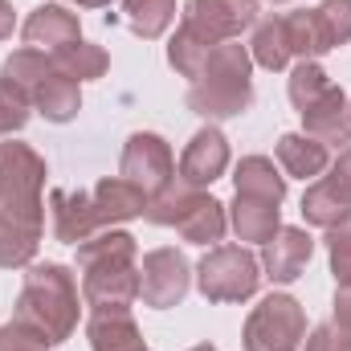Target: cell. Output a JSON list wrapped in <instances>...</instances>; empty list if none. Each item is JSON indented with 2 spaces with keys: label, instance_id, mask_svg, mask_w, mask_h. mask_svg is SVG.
Here are the masks:
<instances>
[{
  "label": "cell",
  "instance_id": "cell-12",
  "mask_svg": "<svg viewBox=\"0 0 351 351\" xmlns=\"http://www.w3.org/2000/svg\"><path fill=\"white\" fill-rule=\"evenodd\" d=\"M188 286H192V265L180 250H152L143 254V265H139V298L156 311H168V306H180L188 298Z\"/></svg>",
  "mask_w": 351,
  "mask_h": 351
},
{
  "label": "cell",
  "instance_id": "cell-20",
  "mask_svg": "<svg viewBox=\"0 0 351 351\" xmlns=\"http://www.w3.org/2000/svg\"><path fill=\"white\" fill-rule=\"evenodd\" d=\"M278 164L286 176H298V180H315L331 168V147L311 139L306 131H286L278 139Z\"/></svg>",
  "mask_w": 351,
  "mask_h": 351
},
{
  "label": "cell",
  "instance_id": "cell-17",
  "mask_svg": "<svg viewBox=\"0 0 351 351\" xmlns=\"http://www.w3.org/2000/svg\"><path fill=\"white\" fill-rule=\"evenodd\" d=\"M90 351H147L131 311H90L86 319Z\"/></svg>",
  "mask_w": 351,
  "mask_h": 351
},
{
  "label": "cell",
  "instance_id": "cell-11",
  "mask_svg": "<svg viewBox=\"0 0 351 351\" xmlns=\"http://www.w3.org/2000/svg\"><path fill=\"white\" fill-rule=\"evenodd\" d=\"M119 176L127 184H135L147 200L164 196L176 184V156L168 147L164 135L156 131H135L123 147V160H119Z\"/></svg>",
  "mask_w": 351,
  "mask_h": 351
},
{
  "label": "cell",
  "instance_id": "cell-27",
  "mask_svg": "<svg viewBox=\"0 0 351 351\" xmlns=\"http://www.w3.org/2000/svg\"><path fill=\"white\" fill-rule=\"evenodd\" d=\"M331 86V78H327V70L319 66V62H298L294 70H290V102H294V110H306L323 90Z\"/></svg>",
  "mask_w": 351,
  "mask_h": 351
},
{
  "label": "cell",
  "instance_id": "cell-5",
  "mask_svg": "<svg viewBox=\"0 0 351 351\" xmlns=\"http://www.w3.org/2000/svg\"><path fill=\"white\" fill-rule=\"evenodd\" d=\"M254 106V58L245 45H217L208 53V62L200 66V74L188 86V110L221 123V119H237Z\"/></svg>",
  "mask_w": 351,
  "mask_h": 351
},
{
  "label": "cell",
  "instance_id": "cell-13",
  "mask_svg": "<svg viewBox=\"0 0 351 351\" xmlns=\"http://www.w3.org/2000/svg\"><path fill=\"white\" fill-rule=\"evenodd\" d=\"M225 168H229V139L208 123L188 139V147L180 156V168H176V180L188 184V188H208L213 180L225 176Z\"/></svg>",
  "mask_w": 351,
  "mask_h": 351
},
{
  "label": "cell",
  "instance_id": "cell-21",
  "mask_svg": "<svg viewBox=\"0 0 351 351\" xmlns=\"http://www.w3.org/2000/svg\"><path fill=\"white\" fill-rule=\"evenodd\" d=\"M233 188L245 192V196H262V200H274L282 204L286 200V176L274 168L269 156H245L237 168H233Z\"/></svg>",
  "mask_w": 351,
  "mask_h": 351
},
{
  "label": "cell",
  "instance_id": "cell-35",
  "mask_svg": "<svg viewBox=\"0 0 351 351\" xmlns=\"http://www.w3.org/2000/svg\"><path fill=\"white\" fill-rule=\"evenodd\" d=\"M12 25H16V12H12V4H8V0H0V41H4V37H12Z\"/></svg>",
  "mask_w": 351,
  "mask_h": 351
},
{
  "label": "cell",
  "instance_id": "cell-33",
  "mask_svg": "<svg viewBox=\"0 0 351 351\" xmlns=\"http://www.w3.org/2000/svg\"><path fill=\"white\" fill-rule=\"evenodd\" d=\"M331 319H335L339 327H348V331H351V282H348V286H335V302H331Z\"/></svg>",
  "mask_w": 351,
  "mask_h": 351
},
{
  "label": "cell",
  "instance_id": "cell-37",
  "mask_svg": "<svg viewBox=\"0 0 351 351\" xmlns=\"http://www.w3.org/2000/svg\"><path fill=\"white\" fill-rule=\"evenodd\" d=\"M188 351H217L213 343H196V348H188Z\"/></svg>",
  "mask_w": 351,
  "mask_h": 351
},
{
  "label": "cell",
  "instance_id": "cell-2",
  "mask_svg": "<svg viewBox=\"0 0 351 351\" xmlns=\"http://www.w3.org/2000/svg\"><path fill=\"white\" fill-rule=\"evenodd\" d=\"M139 245L123 229H102L78 245L82 302L90 311H131L139 298Z\"/></svg>",
  "mask_w": 351,
  "mask_h": 351
},
{
  "label": "cell",
  "instance_id": "cell-26",
  "mask_svg": "<svg viewBox=\"0 0 351 351\" xmlns=\"http://www.w3.org/2000/svg\"><path fill=\"white\" fill-rule=\"evenodd\" d=\"M315 21H319V33L327 41V49H339L351 41V0H323L315 4Z\"/></svg>",
  "mask_w": 351,
  "mask_h": 351
},
{
  "label": "cell",
  "instance_id": "cell-6",
  "mask_svg": "<svg viewBox=\"0 0 351 351\" xmlns=\"http://www.w3.org/2000/svg\"><path fill=\"white\" fill-rule=\"evenodd\" d=\"M45 160L16 139L0 143V217L8 229H16L21 237L41 245V225H45V208H41V188H45Z\"/></svg>",
  "mask_w": 351,
  "mask_h": 351
},
{
  "label": "cell",
  "instance_id": "cell-34",
  "mask_svg": "<svg viewBox=\"0 0 351 351\" xmlns=\"http://www.w3.org/2000/svg\"><path fill=\"white\" fill-rule=\"evenodd\" d=\"M331 176H335V180H339V184L351 192V147H343V152H339V160H335Z\"/></svg>",
  "mask_w": 351,
  "mask_h": 351
},
{
  "label": "cell",
  "instance_id": "cell-32",
  "mask_svg": "<svg viewBox=\"0 0 351 351\" xmlns=\"http://www.w3.org/2000/svg\"><path fill=\"white\" fill-rule=\"evenodd\" d=\"M0 351H49V343H45L37 331H29L25 323L8 319V323L0 327Z\"/></svg>",
  "mask_w": 351,
  "mask_h": 351
},
{
  "label": "cell",
  "instance_id": "cell-38",
  "mask_svg": "<svg viewBox=\"0 0 351 351\" xmlns=\"http://www.w3.org/2000/svg\"><path fill=\"white\" fill-rule=\"evenodd\" d=\"M274 4H282V0H274Z\"/></svg>",
  "mask_w": 351,
  "mask_h": 351
},
{
  "label": "cell",
  "instance_id": "cell-18",
  "mask_svg": "<svg viewBox=\"0 0 351 351\" xmlns=\"http://www.w3.org/2000/svg\"><path fill=\"white\" fill-rule=\"evenodd\" d=\"M229 225H233L237 241H262L265 245V241L282 229V208H278L274 200L237 192L233 204H229Z\"/></svg>",
  "mask_w": 351,
  "mask_h": 351
},
{
  "label": "cell",
  "instance_id": "cell-4",
  "mask_svg": "<svg viewBox=\"0 0 351 351\" xmlns=\"http://www.w3.org/2000/svg\"><path fill=\"white\" fill-rule=\"evenodd\" d=\"M78 311H82V302H78V282H74L70 265L62 262L29 265L21 298H16V311H12L16 323H25L49 348H58V343H66L78 331Z\"/></svg>",
  "mask_w": 351,
  "mask_h": 351
},
{
  "label": "cell",
  "instance_id": "cell-24",
  "mask_svg": "<svg viewBox=\"0 0 351 351\" xmlns=\"http://www.w3.org/2000/svg\"><path fill=\"white\" fill-rule=\"evenodd\" d=\"M250 58L262 66V70H286L290 66V45H286V25L282 16H262L254 25V45H250Z\"/></svg>",
  "mask_w": 351,
  "mask_h": 351
},
{
  "label": "cell",
  "instance_id": "cell-7",
  "mask_svg": "<svg viewBox=\"0 0 351 351\" xmlns=\"http://www.w3.org/2000/svg\"><path fill=\"white\" fill-rule=\"evenodd\" d=\"M0 78H8L12 86L33 102V110H41L49 123H70L82 110V90H78L82 82H74L70 74H62L58 62L49 53H41V49H29V45L12 49L4 58Z\"/></svg>",
  "mask_w": 351,
  "mask_h": 351
},
{
  "label": "cell",
  "instance_id": "cell-14",
  "mask_svg": "<svg viewBox=\"0 0 351 351\" xmlns=\"http://www.w3.org/2000/svg\"><path fill=\"white\" fill-rule=\"evenodd\" d=\"M315 254V237L306 229H294V225H282L269 241L262 245V269L269 282L286 286L294 278H302V269Z\"/></svg>",
  "mask_w": 351,
  "mask_h": 351
},
{
  "label": "cell",
  "instance_id": "cell-31",
  "mask_svg": "<svg viewBox=\"0 0 351 351\" xmlns=\"http://www.w3.org/2000/svg\"><path fill=\"white\" fill-rule=\"evenodd\" d=\"M302 351H351V331L339 327L335 319H331V323H319V327L311 331V339L302 343Z\"/></svg>",
  "mask_w": 351,
  "mask_h": 351
},
{
  "label": "cell",
  "instance_id": "cell-28",
  "mask_svg": "<svg viewBox=\"0 0 351 351\" xmlns=\"http://www.w3.org/2000/svg\"><path fill=\"white\" fill-rule=\"evenodd\" d=\"M29 110H33V102L8 78H0V135H16L29 123Z\"/></svg>",
  "mask_w": 351,
  "mask_h": 351
},
{
  "label": "cell",
  "instance_id": "cell-23",
  "mask_svg": "<svg viewBox=\"0 0 351 351\" xmlns=\"http://www.w3.org/2000/svg\"><path fill=\"white\" fill-rule=\"evenodd\" d=\"M123 21L131 25L135 37L156 41L176 21V0H123Z\"/></svg>",
  "mask_w": 351,
  "mask_h": 351
},
{
  "label": "cell",
  "instance_id": "cell-19",
  "mask_svg": "<svg viewBox=\"0 0 351 351\" xmlns=\"http://www.w3.org/2000/svg\"><path fill=\"white\" fill-rule=\"evenodd\" d=\"M298 213H302V221L315 225V229H335L339 221L351 217V192L335 180V176H323V180H315V184L306 188Z\"/></svg>",
  "mask_w": 351,
  "mask_h": 351
},
{
  "label": "cell",
  "instance_id": "cell-16",
  "mask_svg": "<svg viewBox=\"0 0 351 351\" xmlns=\"http://www.w3.org/2000/svg\"><path fill=\"white\" fill-rule=\"evenodd\" d=\"M302 114V127H306V135L311 139H319V143H351V98L343 94V86H331L323 90L306 110H298Z\"/></svg>",
  "mask_w": 351,
  "mask_h": 351
},
{
  "label": "cell",
  "instance_id": "cell-3",
  "mask_svg": "<svg viewBox=\"0 0 351 351\" xmlns=\"http://www.w3.org/2000/svg\"><path fill=\"white\" fill-rule=\"evenodd\" d=\"M258 25V0H188L180 29L168 41V62L180 78H196L208 53Z\"/></svg>",
  "mask_w": 351,
  "mask_h": 351
},
{
  "label": "cell",
  "instance_id": "cell-15",
  "mask_svg": "<svg viewBox=\"0 0 351 351\" xmlns=\"http://www.w3.org/2000/svg\"><path fill=\"white\" fill-rule=\"evenodd\" d=\"M21 37H25L29 49L58 53V49L82 41V25H78V12H70L62 4H37L29 12V21L21 25Z\"/></svg>",
  "mask_w": 351,
  "mask_h": 351
},
{
  "label": "cell",
  "instance_id": "cell-22",
  "mask_svg": "<svg viewBox=\"0 0 351 351\" xmlns=\"http://www.w3.org/2000/svg\"><path fill=\"white\" fill-rule=\"evenodd\" d=\"M282 25H286V45H290V58L298 62H319L327 49L323 33H319V21H315V8H298V12H282Z\"/></svg>",
  "mask_w": 351,
  "mask_h": 351
},
{
  "label": "cell",
  "instance_id": "cell-25",
  "mask_svg": "<svg viewBox=\"0 0 351 351\" xmlns=\"http://www.w3.org/2000/svg\"><path fill=\"white\" fill-rule=\"evenodd\" d=\"M49 58H53V62H58V70H62V74H70L74 82H94V78H102V74L110 70L106 49H102V45H90V41H74V45H66V49L49 53Z\"/></svg>",
  "mask_w": 351,
  "mask_h": 351
},
{
  "label": "cell",
  "instance_id": "cell-1",
  "mask_svg": "<svg viewBox=\"0 0 351 351\" xmlns=\"http://www.w3.org/2000/svg\"><path fill=\"white\" fill-rule=\"evenodd\" d=\"M49 213H53V237L62 245H82L94 233L114 229L123 221H135L147 213V196L119 180H98L94 188H53L49 192Z\"/></svg>",
  "mask_w": 351,
  "mask_h": 351
},
{
  "label": "cell",
  "instance_id": "cell-8",
  "mask_svg": "<svg viewBox=\"0 0 351 351\" xmlns=\"http://www.w3.org/2000/svg\"><path fill=\"white\" fill-rule=\"evenodd\" d=\"M152 225H164V229H176L184 241L192 245H213L225 237L229 229V213L217 196L200 192V188H188L176 180L172 188L156 200H147V213H143Z\"/></svg>",
  "mask_w": 351,
  "mask_h": 351
},
{
  "label": "cell",
  "instance_id": "cell-10",
  "mask_svg": "<svg viewBox=\"0 0 351 351\" xmlns=\"http://www.w3.org/2000/svg\"><path fill=\"white\" fill-rule=\"evenodd\" d=\"M306 339V311L290 294H265L250 311L241 343L245 351H298Z\"/></svg>",
  "mask_w": 351,
  "mask_h": 351
},
{
  "label": "cell",
  "instance_id": "cell-36",
  "mask_svg": "<svg viewBox=\"0 0 351 351\" xmlns=\"http://www.w3.org/2000/svg\"><path fill=\"white\" fill-rule=\"evenodd\" d=\"M74 4H82V8H106L110 0H74Z\"/></svg>",
  "mask_w": 351,
  "mask_h": 351
},
{
  "label": "cell",
  "instance_id": "cell-29",
  "mask_svg": "<svg viewBox=\"0 0 351 351\" xmlns=\"http://www.w3.org/2000/svg\"><path fill=\"white\" fill-rule=\"evenodd\" d=\"M327 254H331L335 286H348L351 282V217L339 221L335 229H327Z\"/></svg>",
  "mask_w": 351,
  "mask_h": 351
},
{
  "label": "cell",
  "instance_id": "cell-30",
  "mask_svg": "<svg viewBox=\"0 0 351 351\" xmlns=\"http://www.w3.org/2000/svg\"><path fill=\"white\" fill-rule=\"evenodd\" d=\"M33 254H37V241L21 237V233L8 229L4 217H0V269H21V265L33 262Z\"/></svg>",
  "mask_w": 351,
  "mask_h": 351
},
{
  "label": "cell",
  "instance_id": "cell-9",
  "mask_svg": "<svg viewBox=\"0 0 351 351\" xmlns=\"http://www.w3.org/2000/svg\"><path fill=\"white\" fill-rule=\"evenodd\" d=\"M196 286L208 302H245L262 286V262L245 245H213L196 265Z\"/></svg>",
  "mask_w": 351,
  "mask_h": 351
}]
</instances>
